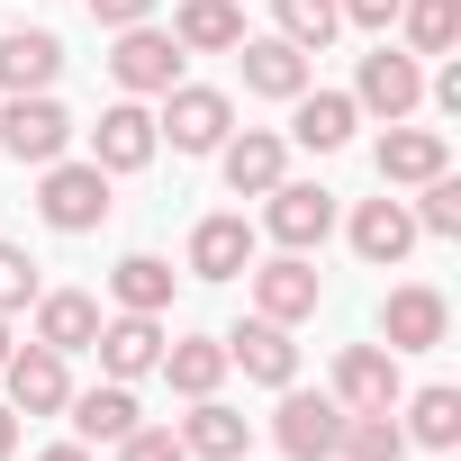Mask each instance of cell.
Here are the masks:
<instances>
[{
    "label": "cell",
    "instance_id": "cell-1",
    "mask_svg": "<svg viewBox=\"0 0 461 461\" xmlns=\"http://www.w3.org/2000/svg\"><path fill=\"white\" fill-rule=\"evenodd\" d=\"M37 208H46V226L55 236H91V226L109 217V172L100 163H46V181H37Z\"/></svg>",
    "mask_w": 461,
    "mask_h": 461
},
{
    "label": "cell",
    "instance_id": "cell-2",
    "mask_svg": "<svg viewBox=\"0 0 461 461\" xmlns=\"http://www.w3.org/2000/svg\"><path fill=\"white\" fill-rule=\"evenodd\" d=\"M226 127H236L226 91H199V82H172V91H163V118H154V136H172L181 154H217V145H226Z\"/></svg>",
    "mask_w": 461,
    "mask_h": 461
},
{
    "label": "cell",
    "instance_id": "cell-3",
    "mask_svg": "<svg viewBox=\"0 0 461 461\" xmlns=\"http://www.w3.org/2000/svg\"><path fill=\"white\" fill-rule=\"evenodd\" d=\"M0 145H10L19 163H37V172H46V163L73 145V118H64L46 91H10V109H0Z\"/></svg>",
    "mask_w": 461,
    "mask_h": 461
},
{
    "label": "cell",
    "instance_id": "cell-4",
    "mask_svg": "<svg viewBox=\"0 0 461 461\" xmlns=\"http://www.w3.org/2000/svg\"><path fill=\"white\" fill-rule=\"evenodd\" d=\"M263 199H272V236H281V254L326 245V226H335V190H317V181H272Z\"/></svg>",
    "mask_w": 461,
    "mask_h": 461
},
{
    "label": "cell",
    "instance_id": "cell-5",
    "mask_svg": "<svg viewBox=\"0 0 461 461\" xmlns=\"http://www.w3.org/2000/svg\"><path fill=\"white\" fill-rule=\"evenodd\" d=\"M416 100H425V73H416V55H389V46H380V55H362L353 109H371V118H389V127H398Z\"/></svg>",
    "mask_w": 461,
    "mask_h": 461
},
{
    "label": "cell",
    "instance_id": "cell-6",
    "mask_svg": "<svg viewBox=\"0 0 461 461\" xmlns=\"http://www.w3.org/2000/svg\"><path fill=\"white\" fill-rule=\"evenodd\" d=\"M154 145H163V136H154V118H145L136 100L100 109V127H91V163H100V172H145Z\"/></svg>",
    "mask_w": 461,
    "mask_h": 461
},
{
    "label": "cell",
    "instance_id": "cell-7",
    "mask_svg": "<svg viewBox=\"0 0 461 461\" xmlns=\"http://www.w3.org/2000/svg\"><path fill=\"white\" fill-rule=\"evenodd\" d=\"M272 434H281V452H290V461H326V452H335V434H344V407H335V398L290 389V398H281V416H272Z\"/></svg>",
    "mask_w": 461,
    "mask_h": 461
},
{
    "label": "cell",
    "instance_id": "cell-8",
    "mask_svg": "<svg viewBox=\"0 0 461 461\" xmlns=\"http://www.w3.org/2000/svg\"><path fill=\"white\" fill-rule=\"evenodd\" d=\"M226 362H245V380H263V389H290V380H299V344H290V326H272V317H254V326L226 335Z\"/></svg>",
    "mask_w": 461,
    "mask_h": 461
},
{
    "label": "cell",
    "instance_id": "cell-9",
    "mask_svg": "<svg viewBox=\"0 0 461 461\" xmlns=\"http://www.w3.org/2000/svg\"><path fill=\"white\" fill-rule=\"evenodd\" d=\"M109 73H118L127 91H172V82H181V37H163V28H127L118 55H109Z\"/></svg>",
    "mask_w": 461,
    "mask_h": 461
},
{
    "label": "cell",
    "instance_id": "cell-10",
    "mask_svg": "<svg viewBox=\"0 0 461 461\" xmlns=\"http://www.w3.org/2000/svg\"><path fill=\"white\" fill-rule=\"evenodd\" d=\"M443 326H452L443 290H389V308H380L389 353H434V344H443Z\"/></svg>",
    "mask_w": 461,
    "mask_h": 461
},
{
    "label": "cell",
    "instance_id": "cell-11",
    "mask_svg": "<svg viewBox=\"0 0 461 461\" xmlns=\"http://www.w3.org/2000/svg\"><path fill=\"white\" fill-rule=\"evenodd\" d=\"M190 272H199V281L254 272V226H245V217H199V226H190Z\"/></svg>",
    "mask_w": 461,
    "mask_h": 461
},
{
    "label": "cell",
    "instance_id": "cell-12",
    "mask_svg": "<svg viewBox=\"0 0 461 461\" xmlns=\"http://www.w3.org/2000/svg\"><path fill=\"white\" fill-rule=\"evenodd\" d=\"M0 371H10V407H19V416H55V407L73 398V380H64V353H46V344L10 353Z\"/></svg>",
    "mask_w": 461,
    "mask_h": 461
},
{
    "label": "cell",
    "instance_id": "cell-13",
    "mask_svg": "<svg viewBox=\"0 0 461 461\" xmlns=\"http://www.w3.org/2000/svg\"><path fill=\"white\" fill-rule=\"evenodd\" d=\"M236 64H245V91H263V100H299L308 91V55L290 37H245Z\"/></svg>",
    "mask_w": 461,
    "mask_h": 461
},
{
    "label": "cell",
    "instance_id": "cell-14",
    "mask_svg": "<svg viewBox=\"0 0 461 461\" xmlns=\"http://www.w3.org/2000/svg\"><path fill=\"white\" fill-rule=\"evenodd\" d=\"M254 308H263L272 326H299V317H317V272H308V254H281V263H263V272H254Z\"/></svg>",
    "mask_w": 461,
    "mask_h": 461
},
{
    "label": "cell",
    "instance_id": "cell-15",
    "mask_svg": "<svg viewBox=\"0 0 461 461\" xmlns=\"http://www.w3.org/2000/svg\"><path fill=\"white\" fill-rule=\"evenodd\" d=\"M91 353H100V362H109V380H145V371H154V362H163V326H154V317H136V308H127V317H109V326H100V335H91Z\"/></svg>",
    "mask_w": 461,
    "mask_h": 461
},
{
    "label": "cell",
    "instance_id": "cell-16",
    "mask_svg": "<svg viewBox=\"0 0 461 461\" xmlns=\"http://www.w3.org/2000/svg\"><path fill=\"white\" fill-rule=\"evenodd\" d=\"M335 407H398V353L353 344V353L335 362Z\"/></svg>",
    "mask_w": 461,
    "mask_h": 461
},
{
    "label": "cell",
    "instance_id": "cell-17",
    "mask_svg": "<svg viewBox=\"0 0 461 461\" xmlns=\"http://www.w3.org/2000/svg\"><path fill=\"white\" fill-rule=\"evenodd\" d=\"M55 73H64V46L46 28H10L0 37V91H55Z\"/></svg>",
    "mask_w": 461,
    "mask_h": 461
},
{
    "label": "cell",
    "instance_id": "cell-18",
    "mask_svg": "<svg viewBox=\"0 0 461 461\" xmlns=\"http://www.w3.org/2000/svg\"><path fill=\"white\" fill-rule=\"evenodd\" d=\"M172 37H181V55H236L245 46V10L236 0H181Z\"/></svg>",
    "mask_w": 461,
    "mask_h": 461
},
{
    "label": "cell",
    "instance_id": "cell-19",
    "mask_svg": "<svg viewBox=\"0 0 461 461\" xmlns=\"http://www.w3.org/2000/svg\"><path fill=\"white\" fill-rule=\"evenodd\" d=\"M407 245H416L407 199H362V208H353V254H362V263H398Z\"/></svg>",
    "mask_w": 461,
    "mask_h": 461
},
{
    "label": "cell",
    "instance_id": "cell-20",
    "mask_svg": "<svg viewBox=\"0 0 461 461\" xmlns=\"http://www.w3.org/2000/svg\"><path fill=\"white\" fill-rule=\"evenodd\" d=\"M91 335H100V299H82V290L37 299V344L46 353H91Z\"/></svg>",
    "mask_w": 461,
    "mask_h": 461
},
{
    "label": "cell",
    "instance_id": "cell-21",
    "mask_svg": "<svg viewBox=\"0 0 461 461\" xmlns=\"http://www.w3.org/2000/svg\"><path fill=\"white\" fill-rule=\"evenodd\" d=\"M353 91H299V118H290V136L308 145V154H335L344 136H353Z\"/></svg>",
    "mask_w": 461,
    "mask_h": 461
},
{
    "label": "cell",
    "instance_id": "cell-22",
    "mask_svg": "<svg viewBox=\"0 0 461 461\" xmlns=\"http://www.w3.org/2000/svg\"><path fill=\"white\" fill-rule=\"evenodd\" d=\"M181 398H217V380H226V344L217 335H190V344H163V362H154Z\"/></svg>",
    "mask_w": 461,
    "mask_h": 461
},
{
    "label": "cell",
    "instance_id": "cell-23",
    "mask_svg": "<svg viewBox=\"0 0 461 461\" xmlns=\"http://www.w3.org/2000/svg\"><path fill=\"white\" fill-rule=\"evenodd\" d=\"M64 407H73V434H82V443H127V434H136V398H127V380L82 389V398H64Z\"/></svg>",
    "mask_w": 461,
    "mask_h": 461
},
{
    "label": "cell",
    "instance_id": "cell-24",
    "mask_svg": "<svg viewBox=\"0 0 461 461\" xmlns=\"http://www.w3.org/2000/svg\"><path fill=\"white\" fill-rule=\"evenodd\" d=\"M452 154H443V136L434 127H389L380 136V181H434Z\"/></svg>",
    "mask_w": 461,
    "mask_h": 461
},
{
    "label": "cell",
    "instance_id": "cell-25",
    "mask_svg": "<svg viewBox=\"0 0 461 461\" xmlns=\"http://www.w3.org/2000/svg\"><path fill=\"white\" fill-rule=\"evenodd\" d=\"M335 452H353V461H407V425H398L389 407H344Z\"/></svg>",
    "mask_w": 461,
    "mask_h": 461
},
{
    "label": "cell",
    "instance_id": "cell-26",
    "mask_svg": "<svg viewBox=\"0 0 461 461\" xmlns=\"http://www.w3.org/2000/svg\"><path fill=\"white\" fill-rule=\"evenodd\" d=\"M217 154H226V190H236V199L281 181V136H263V127H254V136H226Z\"/></svg>",
    "mask_w": 461,
    "mask_h": 461
},
{
    "label": "cell",
    "instance_id": "cell-27",
    "mask_svg": "<svg viewBox=\"0 0 461 461\" xmlns=\"http://www.w3.org/2000/svg\"><path fill=\"white\" fill-rule=\"evenodd\" d=\"M181 452H208V461H245V416H236V407H217V398H199V416L181 425Z\"/></svg>",
    "mask_w": 461,
    "mask_h": 461
},
{
    "label": "cell",
    "instance_id": "cell-28",
    "mask_svg": "<svg viewBox=\"0 0 461 461\" xmlns=\"http://www.w3.org/2000/svg\"><path fill=\"white\" fill-rule=\"evenodd\" d=\"M109 281H118V308H136V317H163L172 308V263H154V254H127Z\"/></svg>",
    "mask_w": 461,
    "mask_h": 461
},
{
    "label": "cell",
    "instance_id": "cell-29",
    "mask_svg": "<svg viewBox=\"0 0 461 461\" xmlns=\"http://www.w3.org/2000/svg\"><path fill=\"white\" fill-rule=\"evenodd\" d=\"M407 434L434 443V452H452L461 443V389H416L407 398Z\"/></svg>",
    "mask_w": 461,
    "mask_h": 461
},
{
    "label": "cell",
    "instance_id": "cell-30",
    "mask_svg": "<svg viewBox=\"0 0 461 461\" xmlns=\"http://www.w3.org/2000/svg\"><path fill=\"white\" fill-rule=\"evenodd\" d=\"M272 19H281V37H290L299 55H326V37L344 28L335 0H272Z\"/></svg>",
    "mask_w": 461,
    "mask_h": 461
},
{
    "label": "cell",
    "instance_id": "cell-31",
    "mask_svg": "<svg viewBox=\"0 0 461 461\" xmlns=\"http://www.w3.org/2000/svg\"><path fill=\"white\" fill-rule=\"evenodd\" d=\"M398 10H407L416 55H452L461 46V0H398Z\"/></svg>",
    "mask_w": 461,
    "mask_h": 461
},
{
    "label": "cell",
    "instance_id": "cell-32",
    "mask_svg": "<svg viewBox=\"0 0 461 461\" xmlns=\"http://www.w3.org/2000/svg\"><path fill=\"white\" fill-rule=\"evenodd\" d=\"M416 190H425V208H407V217L425 226V236H461V181L434 172V181H416Z\"/></svg>",
    "mask_w": 461,
    "mask_h": 461
},
{
    "label": "cell",
    "instance_id": "cell-33",
    "mask_svg": "<svg viewBox=\"0 0 461 461\" xmlns=\"http://www.w3.org/2000/svg\"><path fill=\"white\" fill-rule=\"evenodd\" d=\"M28 299H37V263H28L19 245H0V317H19Z\"/></svg>",
    "mask_w": 461,
    "mask_h": 461
},
{
    "label": "cell",
    "instance_id": "cell-34",
    "mask_svg": "<svg viewBox=\"0 0 461 461\" xmlns=\"http://www.w3.org/2000/svg\"><path fill=\"white\" fill-rule=\"evenodd\" d=\"M118 461H190V452H181V434H172V425H136V434L118 443Z\"/></svg>",
    "mask_w": 461,
    "mask_h": 461
},
{
    "label": "cell",
    "instance_id": "cell-35",
    "mask_svg": "<svg viewBox=\"0 0 461 461\" xmlns=\"http://www.w3.org/2000/svg\"><path fill=\"white\" fill-rule=\"evenodd\" d=\"M145 10H154V0H91L100 28H145Z\"/></svg>",
    "mask_w": 461,
    "mask_h": 461
},
{
    "label": "cell",
    "instance_id": "cell-36",
    "mask_svg": "<svg viewBox=\"0 0 461 461\" xmlns=\"http://www.w3.org/2000/svg\"><path fill=\"white\" fill-rule=\"evenodd\" d=\"M335 10H344L353 28H389V19H398V0H335Z\"/></svg>",
    "mask_w": 461,
    "mask_h": 461
},
{
    "label": "cell",
    "instance_id": "cell-37",
    "mask_svg": "<svg viewBox=\"0 0 461 461\" xmlns=\"http://www.w3.org/2000/svg\"><path fill=\"white\" fill-rule=\"evenodd\" d=\"M19 452V407H0V461Z\"/></svg>",
    "mask_w": 461,
    "mask_h": 461
},
{
    "label": "cell",
    "instance_id": "cell-38",
    "mask_svg": "<svg viewBox=\"0 0 461 461\" xmlns=\"http://www.w3.org/2000/svg\"><path fill=\"white\" fill-rule=\"evenodd\" d=\"M37 461H91V452H82V443H55V452H37Z\"/></svg>",
    "mask_w": 461,
    "mask_h": 461
},
{
    "label": "cell",
    "instance_id": "cell-39",
    "mask_svg": "<svg viewBox=\"0 0 461 461\" xmlns=\"http://www.w3.org/2000/svg\"><path fill=\"white\" fill-rule=\"evenodd\" d=\"M0 362H10V317H0Z\"/></svg>",
    "mask_w": 461,
    "mask_h": 461
}]
</instances>
